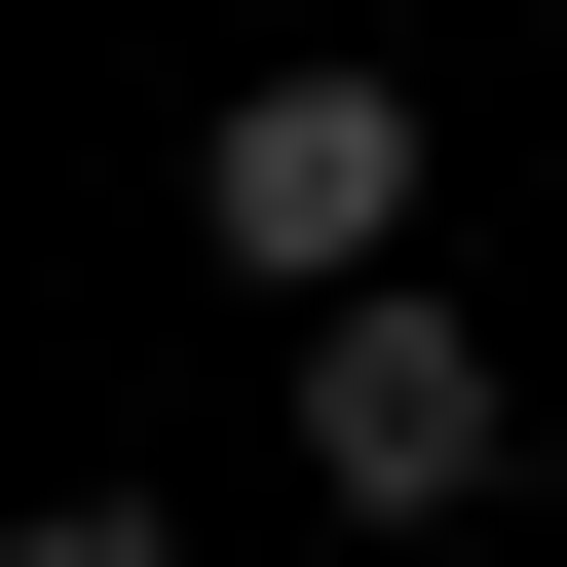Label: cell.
Here are the masks:
<instances>
[{
    "label": "cell",
    "mask_w": 567,
    "mask_h": 567,
    "mask_svg": "<svg viewBox=\"0 0 567 567\" xmlns=\"http://www.w3.org/2000/svg\"><path fill=\"white\" fill-rule=\"evenodd\" d=\"M0 567H227V529H189V492H39Z\"/></svg>",
    "instance_id": "3957f363"
},
{
    "label": "cell",
    "mask_w": 567,
    "mask_h": 567,
    "mask_svg": "<svg viewBox=\"0 0 567 567\" xmlns=\"http://www.w3.org/2000/svg\"><path fill=\"white\" fill-rule=\"evenodd\" d=\"M303 492H341V529H492V492H529V341L454 303V265L303 303Z\"/></svg>",
    "instance_id": "6da1fadb"
},
{
    "label": "cell",
    "mask_w": 567,
    "mask_h": 567,
    "mask_svg": "<svg viewBox=\"0 0 567 567\" xmlns=\"http://www.w3.org/2000/svg\"><path fill=\"white\" fill-rule=\"evenodd\" d=\"M189 265L379 303V265H416V76H227V114H189Z\"/></svg>",
    "instance_id": "7a4b0ae2"
}]
</instances>
